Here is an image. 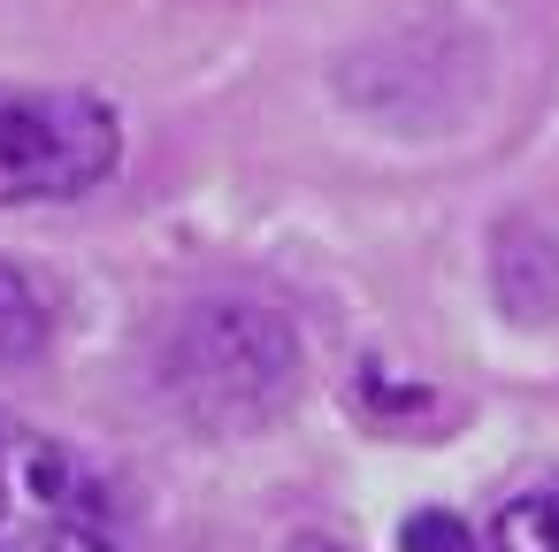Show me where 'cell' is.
<instances>
[{
    "instance_id": "1",
    "label": "cell",
    "mask_w": 559,
    "mask_h": 552,
    "mask_svg": "<svg viewBox=\"0 0 559 552\" xmlns=\"http://www.w3.org/2000/svg\"><path fill=\"white\" fill-rule=\"evenodd\" d=\"M154 384L207 430L261 422L299 384V338L261 300H192L162 322Z\"/></svg>"
},
{
    "instance_id": "2",
    "label": "cell",
    "mask_w": 559,
    "mask_h": 552,
    "mask_svg": "<svg viewBox=\"0 0 559 552\" xmlns=\"http://www.w3.org/2000/svg\"><path fill=\"white\" fill-rule=\"evenodd\" d=\"M0 552H131L93 460L16 414H0Z\"/></svg>"
},
{
    "instance_id": "3",
    "label": "cell",
    "mask_w": 559,
    "mask_h": 552,
    "mask_svg": "<svg viewBox=\"0 0 559 552\" xmlns=\"http://www.w3.org/2000/svg\"><path fill=\"white\" fill-rule=\"evenodd\" d=\"M123 162V124L108 101L70 85H0V208L85 200Z\"/></svg>"
},
{
    "instance_id": "4",
    "label": "cell",
    "mask_w": 559,
    "mask_h": 552,
    "mask_svg": "<svg viewBox=\"0 0 559 552\" xmlns=\"http://www.w3.org/2000/svg\"><path fill=\"white\" fill-rule=\"evenodd\" d=\"M498 300L521 322H551L559 315V246L544 231H528V223L498 231Z\"/></svg>"
},
{
    "instance_id": "5",
    "label": "cell",
    "mask_w": 559,
    "mask_h": 552,
    "mask_svg": "<svg viewBox=\"0 0 559 552\" xmlns=\"http://www.w3.org/2000/svg\"><path fill=\"white\" fill-rule=\"evenodd\" d=\"M490 552H559V483L506 498L490 521Z\"/></svg>"
},
{
    "instance_id": "6",
    "label": "cell",
    "mask_w": 559,
    "mask_h": 552,
    "mask_svg": "<svg viewBox=\"0 0 559 552\" xmlns=\"http://www.w3.org/2000/svg\"><path fill=\"white\" fill-rule=\"evenodd\" d=\"M47 345V300L32 292V277H16L0 261V368H16Z\"/></svg>"
},
{
    "instance_id": "7",
    "label": "cell",
    "mask_w": 559,
    "mask_h": 552,
    "mask_svg": "<svg viewBox=\"0 0 559 552\" xmlns=\"http://www.w3.org/2000/svg\"><path fill=\"white\" fill-rule=\"evenodd\" d=\"M299 552H337V544H299Z\"/></svg>"
}]
</instances>
